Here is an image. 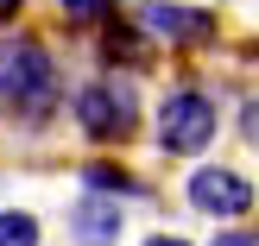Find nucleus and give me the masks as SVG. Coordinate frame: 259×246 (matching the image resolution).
I'll return each instance as SVG.
<instances>
[{
  "label": "nucleus",
  "mask_w": 259,
  "mask_h": 246,
  "mask_svg": "<svg viewBox=\"0 0 259 246\" xmlns=\"http://www.w3.org/2000/svg\"><path fill=\"white\" fill-rule=\"evenodd\" d=\"M63 101V76L45 38L32 32H7L0 38V114L13 126H45Z\"/></svg>",
  "instance_id": "obj_1"
},
{
  "label": "nucleus",
  "mask_w": 259,
  "mask_h": 246,
  "mask_svg": "<svg viewBox=\"0 0 259 246\" xmlns=\"http://www.w3.org/2000/svg\"><path fill=\"white\" fill-rule=\"evenodd\" d=\"M152 133H158V145L171 152V158H202V152L215 145V133H222V108H215L202 88L177 82L158 95V120H152Z\"/></svg>",
  "instance_id": "obj_2"
},
{
  "label": "nucleus",
  "mask_w": 259,
  "mask_h": 246,
  "mask_svg": "<svg viewBox=\"0 0 259 246\" xmlns=\"http://www.w3.org/2000/svg\"><path fill=\"white\" fill-rule=\"evenodd\" d=\"M70 120L82 126L89 145H126L139 126V95L120 76H95V82H82L70 95Z\"/></svg>",
  "instance_id": "obj_3"
},
{
  "label": "nucleus",
  "mask_w": 259,
  "mask_h": 246,
  "mask_svg": "<svg viewBox=\"0 0 259 246\" xmlns=\"http://www.w3.org/2000/svg\"><path fill=\"white\" fill-rule=\"evenodd\" d=\"M184 202L196 215H209L215 227H234V221H247V215L259 209V189L240 171H228V164H196L190 183H184Z\"/></svg>",
  "instance_id": "obj_4"
},
{
  "label": "nucleus",
  "mask_w": 259,
  "mask_h": 246,
  "mask_svg": "<svg viewBox=\"0 0 259 246\" xmlns=\"http://www.w3.org/2000/svg\"><path fill=\"white\" fill-rule=\"evenodd\" d=\"M139 32L158 38V44H171V51H196V44L215 38V13L177 7V0H146V7H139Z\"/></svg>",
  "instance_id": "obj_5"
},
{
  "label": "nucleus",
  "mask_w": 259,
  "mask_h": 246,
  "mask_svg": "<svg viewBox=\"0 0 259 246\" xmlns=\"http://www.w3.org/2000/svg\"><path fill=\"white\" fill-rule=\"evenodd\" d=\"M120 234H126V202L89 196V189L82 202H70V246H120Z\"/></svg>",
  "instance_id": "obj_6"
},
{
  "label": "nucleus",
  "mask_w": 259,
  "mask_h": 246,
  "mask_svg": "<svg viewBox=\"0 0 259 246\" xmlns=\"http://www.w3.org/2000/svg\"><path fill=\"white\" fill-rule=\"evenodd\" d=\"M82 189H89V196H114V202H120V196H146V183H139L133 171H120V164H108V158H89L82 164Z\"/></svg>",
  "instance_id": "obj_7"
},
{
  "label": "nucleus",
  "mask_w": 259,
  "mask_h": 246,
  "mask_svg": "<svg viewBox=\"0 0 259 246\" xmlns=\"http://www.w3.org/2000/svg\"><path fill=\"white\" fill-rule=\"evenodd\" d=\"M0 246H45V221L32 209H0Z\"/></svg>",
  "instance_id": "obj_8"
},
{
  "label": "nucleus",
  "mask_w": 259,
  "mask_h": 246,
  "mask_svg": "<svg viewBox=\"0 0 259 246\" xmlns=\"http://www.w3.org/2000/svg\"><path fill=\"white\" fill-rule=\"evenodd\" d=\"M57 7H63V19H70V25H101V19L120 13V0H57Z\"/></svg>",
  "instance_id": "obj_9"
},
{
  "label": "nucleus",
  "mask_w": 259,
  "mask_h": 246,
  "mask_svg": "<svg viewBox=\"0 0 259 246\" xmlns=\"http://www.w3.org/2000/svg\"><path fill=\"white\" fill-rule=\"evenodd\" d=\"M101 57H108V63H139V57H146V38H139V32H120V25H108V51H101Z\"/></svg>",
  "instance_id": "obj_10"
},
{
  "label": "nucleus",
  "mask_w": 259,
  "mask_h": 246,
  "mask_svg": "<svg viewBox=\"0 0 259 246\" xmlns=\"http://www.w3.org/2000/svg\"><path fill=\"white\" fill-rule=\"evenodd\" d=\"M240 139L259 152V95H247V101H240Z\"/></svg>",
  "instance_id": "obj_11"
},
{
  "label": "nucleus",
  "mask_w": 259,
  "mask_h": 246,
  "mask_svg": "<svg viewBox=\"0 0 259 246\" xmlns=\"http://www.w3.org/2000/svg\"><path fill=\"white\" fill-rule=\"evenodd\" d=\"M209 246H259V234L234 221V227H215V240H209Z\"/></svg>",
  "instance_id": "obj_12"
},
{
  "label": "nucleus",
  "mask_w": 259,
  "mask_h": 246,
  "mask_svg": "<svg viewBox=\"0 0 259 246\" xmlns=\"http://www.w3.org/2000/svg\"><path fill=\"white\" fill-rule=\"evenodd\" d=\"M19 7H25V0H0V32H7L13 19H19Z\"/></svg>",
  "instance_id": "obj_13"
},
{
  "label": "nucleus",
  "mask_w": 259,
  "mask_h": 246,
  "mask_svg": "<svg viewBox=\"0 0 259 246\" xmlns=\"http://www.w3.org/2000/svg\"><path fill=\"white\" fill-rule=\"evenodd\" d=\"M146 246H190V240H184V234H152Z\"/></svg>",
  "instance_id": "obj_14"
},
{
  "label": "nucleus",
  "mask_w": 259,
  "mask_h": 246,
  "mask_svg": "<svg viewBox=\"0 0 259 246\" xmlns=\"http://www.w3.org/2000/svg\"><path fill=\"white\" fill-rule=\"evenodd\" d=\"M253 63H259V38H253Z\"/></svg>",
  "instance_id": "obj_15"
}]
</instances>
